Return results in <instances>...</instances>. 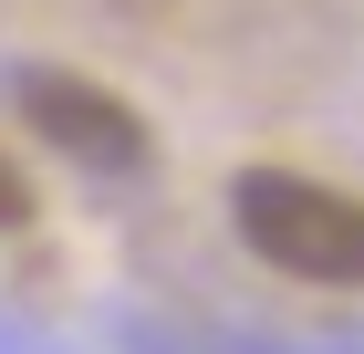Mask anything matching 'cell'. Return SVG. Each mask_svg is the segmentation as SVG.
I'll return each mask as SVG.
<instances>
[{
    "mask_svg": "<svg viewBox=\"0 0 364 354\" xmlns=\"http://www.w3.org/2000/svg\"><path fill=\"white\" fill-rule=\"evenodd\" d=\"M21 115L63 146V157H84V167H146L136 105H114L105 83H84V73H21Z\"/></svg>",
    "mask_w": 364,
    "mask_h": 354,
    "instance_id": "2",
    "label": "cell"
},
{
    "mask_svg": "<svg viewBox=\"0 0 364 354\" xmlns=\"http://www.w3.org/2000/svg\"><path fill=\"white\" fill-rule=\"evenodd\" d=\"M229 229L271 261V271L312 281V292H364V198L302 167H240L229 177Z\"/></svg>",
    "mask_w": 364,
    "mask_h": 354,
    "instance_id": "1",
    "label": "cell"
},
{
    "mask_svg": "<svg viewBox=\"0 0 364 354\" xmlns=\"http://www.w3.org/2000/svg\"><path fill=\"white\" fill-rule=\"evenodd\" d=\"M21 219H31V188H21V167L0 157V229H21Z\"/></svg>",
    "mask_w": 364,
    "mask_h": 354,
    "instance_id": "3",
    "label": "cell"
}]
</instances>
